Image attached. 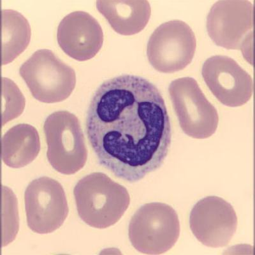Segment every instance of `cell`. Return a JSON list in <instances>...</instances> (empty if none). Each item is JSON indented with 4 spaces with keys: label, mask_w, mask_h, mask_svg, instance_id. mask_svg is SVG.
<instances>
[{
    "label": "cell",
    "mask_w": 255,
    "mask_h": 255,
    "mask_svg": "<svg viewBox=\"0 0 255 255\" xmlns=\"http://www.w3.org/2000/svg\"><path fill=\"white\" fill-rule=\"evenodd\" d=\"M61 49L74 60L84 61L97 55L104 44V33L90 13L76 11L61 20L57 32Z\"/></svg>",
    "instance_id": "12"
},
{
    "label": "cell",
    "mask_w": 255,
    "mask_h": 255,
    "mask_svg": "<svg viewBox=\"0 0 255 255\" xmlns=\"http://www.w3.org/2000/svg\"><path fill=\"white\" fill-rule=\"evenodd\" d=\"M97 8L116 33L133 35L145 28L151 15L149 2L118 0L97 1Z\"/></svg>",
    "instance_id": "13"
},
{
    "label": "cell",
    "mask_w": 255,
    "mask_h": 255,
    "mask_svg": "<svg viewBox=\"0 0 255 255\" xmlns=\"http://www.w3.org/2000/svg\"><path fill=\"white\" fill-rule=\"evenodd\" d=\"M128 235L131 245L143 254L169 251L179 238L178 215L172 207L161 202L143 205L132 216Z\"/></svg>",
    "instance_id": "4"
},
{
    "label": "cell",
    "mask_w": 255,
    "mask_h": 255,
    "mask_svg": "<svg viewBox=\"0 0 255 255\" xmlns=\"http://www.w3.org/2000/svg\"><path fill=\"white\" fill-rule=\"evenodd\" d=\"M202 76L218 101L230 108L243 106L252 99V77L233 59L216 55L205 61Z\"/></svg>",
    "instance_id": "11"
},
{
    "label": "cell",
    "mask_w": 255,
    "mask_h": 255,
    "mask_svg": "<svg viewBox=\"0 0 255 255\" xmlns=\"http://www.w3.org/2000/svg\"><path fill=\"white\" fill-rule=\"evenodd\" d=\"M2 65H7L22 54L30 42L28 19L13 10H2Z\"/></svg>",
    "instance_id": "15"
},
{
    "label": "cell",
    "mask_w": 255,
    "mask_h": 255,
    "mask_svg": "<svg viewBox=\"0 0 255 255\" xmlns=\"http://www.w3.org/2000/svg\"><path fill=\"white\" fill-rule=\"evenodd\" d=\"M197 40L188 24L180 20L161 24L150 36L148 60L157 71L172 74L183 70L194 58Z\"/></svg>",
    "instance_id": "8"
},
{
    "label": "cell",
    "mask_w": 255,
    "mask_h": 255,
    "mask_svg": "<svg viewBox=\"0 0 255 255\" xmlns=\"http://www.w3.org/2000/svg\"><path fill=\"white\" fill-rule=\"evenodd\" d=\"M44 131L47 159L54 170L69 175L76 174L85 166L88 150L76 115L66 111L51 114L45 121Z\"/></svg>",
    "instance_id": "3"
},
{
    "label": "cell",
    "mask_w": 255,
    "mask_h": 255,
    "mask_svg": "<svg viewBox=\"0 0 255 255\" xmlns=\"http://www.w3.org/2000/svg\"><path fill=\"white\" fill-rule=\"evenodd\" d=\"M40 151L39 134L30 125H15L1 138L2 160L9 167L20 168L29 165Z\"/></svg>",
    "instance_id": "14"
},
{
    "label": "cell",
    "mask_w": 255,
    "mask_h": 255,
    "mask_svg": "<svg viewBox=\"0 0 255 255\" xmlns=\"http://www.w3.org/2000/svg\"><path fill=\"white\" fill-rule=\"evenodd\" d=\"M168 91L184 133L197 139H205L215 133L219 124L218 111L195 79L188 77L174 80Z\"/></svg>",
    "instance_id": "7"
},
{
    "label": "cell",
    "mask_w": 255,
    "mask_h": 255,
    "mask_svg": "<svg viewBox=\"0 0 255 255\" xmlns=\"http://www.w3.org/2000/svg\"><path fill=\"white\" fill-rule=\"evenodd\" d=\"M235 210L226 200L216 196L204 198L191 209L190 226L199 242L207 247H227L238 229Z\"/></svg>",
    "instance_id": "10"
},
{
    "label": "cell",
    "mask_w": 255,
    "mask_h": 255,
    "mask_svg": "<svg viewBox=\"0 0 255 255\" xmlns=\"http://www.w3.org/2000/svg\"><path fill=\"white\" fill-rule=\"evenodd\" d=\"M19 74L34 99L55 104L68 99L76 84L75 70L49 49H39L22 64Z\"/></svg>",
    "instance_id": "5"
},
{
    "label": "cell",
    "mask_w": 255,
    "mask_h": 255,
    "mask_svg": "<svg viewBox=\"0 0 255 255\" xmlns=\"http://www.w3.org/2000/svg\"><path fill=\"white\" fill-rule=\"evenodd\" d=\"M86 131L100 165L131 183L160 168L171 145L162 95L151 82L133 75L99 86L88 107Z\"/></svg>",
    "instance_id": "1"
},
{
    "label": "cell",
    "mask_w": 255,
    "mask_h": 255,
    "mask_svg": "<svg viewBox=\"0 0 255 255\" xmlns=\"http://www.w3.org/2000/svg\"><path fill=\"white\" fill-rule=\"evenodd\" d=\"M25 99L12 80L2 77V117L3 125L21 115Z\"/></svg>",
    "instance_id": "16"
},
{
    "label": "cell",
    "mask_w": 255,
    "mask_h": 255,
    "mask_svg": "<svg viewBox=\"0 0 255 255\" xmlns=\"http://www.w3.org/2000/svg\"><path fill=\"white\" fill-rule=\"evenodd\" d=\"M207 33L218 46L241 50L252 55L254 5L247 0H223L212 6L207 17Z\"/></svg>",
    "instance_id": "6"
},
{
    "label": "cell",
    "mask_w": 255,
    "mask_h": 255,
    "mask_svg": "<svg viewBox=\"0 0 255 255\" xmlns=\"http://www.w3.org/2000/svg\"><path fill=\"white\" fill-rule=\"evenodd\" d=\"M27 223L39 234L52 233L62 226L68 208L65 190L58 181L43 176L34 179L24 193Z\"/></svg>",
    "instance_id": "9"
},
{
    "label": "cell",
    "mask_w": 255,
    "mask_h": 255,
    "mask_svg": "<svg viewBox=\"0 0 255 255\" xmlns=\"http://www.w3.org/2000/svg\"><path fill=\"white\" fill-rule=\"evenodd\" d=\"M74 195L80 218L95 229L113 226L130 204L127 188L102 172H93L80 179Z\"/></svg>",
    "instance_id": "2"
}]
</instances>
